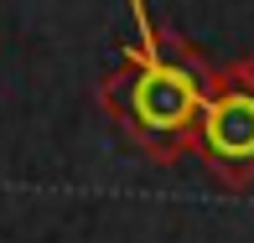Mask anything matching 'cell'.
Instances as JSON below:
<instances>
[{
	"instance_id": "3957f363",
	"label": "cell",
	"mask_w": 254,
	"mask_h": 243,
	"mask_svg": "<svg viewBox=\"0 0 254 243\" xmlns=\"http://www.w3.org/2000/svg\"><path fill=\"white\" fill-rule=\"evenodd\" d=\"M223 78H228V83H239V88H249V94H254V52L234 57V62L223 67Z\"/></svg>"
},
{
	"instance_id": "6da1fadb",
	"label": "cell",
	"mask_w": 254,
	"mask_h": 243,
	"mask_svg": "<svg viewBox=\"0 0 254 243\" xmlns=\"http://www.w3.org/2000/svg\"><path fill=\"white\" fill-rule=\"evenodd\" d=\"M130 16L135 42L125 47V62L99 83V103L135 150L161 166H177L182 155H197V124L218 67L187 37L156 26L145 0H130Z\"/></svg>"
},
{
	"instance_id": "7a4b0ae2",
	"label": "cell",
	"mask_w": 254,
	"mask_h": 243,
	"mask_svg": "<svg viewBox=\"0 0 254 243\" xmlns=\"http://www.w3.org/2000/svg\"><path fill=\"white\" fill-rule=\"evenodd\" d=\"M197 160L228 192L254 187V94L228 83L223 67H218V83L207 94V109L197 124Z\"/></svg>"
}]
</instances>
